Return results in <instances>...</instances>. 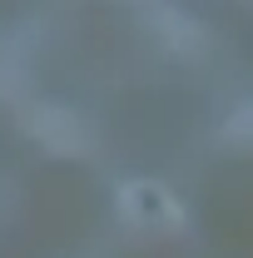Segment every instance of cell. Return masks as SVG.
I'll return each mask as SVG.
<instances>
[{
  "label": "cell",
  "mask_w": 253,
  "mask_h": 258,
  "mask_svg": "<svg viewBox=\"0 0 253 258\" xmlns=\"http://www.w3.org/2000/svg\"><path fill=\"white\" fill-rule=\"evenodd\" d=\"M223 139H233V144H248L253 139V104H243V109L223 124Z\"/></svg>",
  "instance_id": "3957f363"
},
{
  "label": "cell",
  "mask_w": 253,
  "mask_h": 258,
  "mask_svg": "<svg viewBox=\"0 0 253 258\" xmlns=\"http://www.w3.org/2000/svg\"><path fill=\"white\" fill-rule=\"evenodd\" d=\"M35 134L50 144V149H85V134H80V119L70 114V109H35Z\"/></svg>",
  "instance_id": "6da1fadb"
},
{
  "label": "cell",
  "mask_w": 253,
  "mask_h": 258,
  "mask_svg": "<svg viewBox=\"0 0 253 258\" xmlns=\"http://www.w3.org/2000/svg\"><path fill=\"white\" fill-rule=\"evenodd\" d=\"M129 204H139V214H154V219L174 209V204H169V199H164V194H159L154 184H149V189H134V194H129Z\"/></svg>",
  "instance_id": "7a4b0ae2"
}]
</instances>
